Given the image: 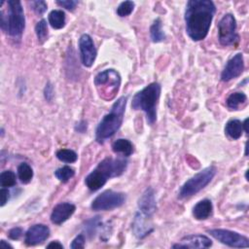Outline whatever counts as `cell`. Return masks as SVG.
Masks as SVG:
<instances>
[{"label": "cell", "mask_w": 249, "mask_h": 249, "mask_svg": "<svg viewBox=\"0 0 249 249\" xmlns=\"http://www.w3.org/2000/svg\"><path fill=\"white\" fill-rule=\"evenodd\" d=\"M216 7L210 0H190L186 5V33L193 41L204 39L209 32Z\"/></svg>", "instance_id": "cell-1"}, {"label": "cell", "mask_w": 249, "mask_h": 249, "mask_svg": "<svg viewBox=\"0 0 249 249\" xmlns=\"http://www.w3.org/2000/svg\"><path fill=\"white\" fill-rule=\"evenodd\" d=\"M7 10L0 6V26L3 32L15 38H20L25 31L26 19L24 8L20 1L9 0L6 2Z\"/></svg>", "instance_id": "cell-2"}, {"label": "cell", "mask_w": 249, "mask_h": 249, "mask_svg": "<svg viewBox=\"0 0 249 249\" xmlns=\"http://www.w3.org/2000/svg\"><path fill=\"white\" fill-rule=\"evenodd\" d=\"M127 105V98H120L112 106L110 112L106 114L97 128L96 138L100 143H103L106 139L112 137L121 128L125 109Z\"/></svg>", "instance_id": "cell-3"}, {"label": "cell", "mask_w": 249, "mask_h": 249, "mask_svg": "<svg viewBox=\"0 0 249 249\" xmlns=\"http://www.w3.org/2000/svg\"><path fill=\"white\" fill-rule=\"evenodd\" d=\"M161 95V85L151 83L138 92L133 99L132 107L134 110H142L146 114L147 122L153 125L157 120V104Z\"/></svg>", "instance_id": "cell-4"}, {"label": "cell", "mask_w": 249, "mask_h": 249, "mask_svg": "<svg viewBox=\"0 0 249 249\" xmlns=\"http://www.w3.org/2000/svg\"><path fill=\"white\" fill-rule=\"evenodd\" d=\"M121 76L114 69H106L100 72L95 78V86L101 99L106 101L113 100L119 91Z\"/></svg>", "instance_id": "cell-5"}, {"label": "cell", "mask_w": 249, "mask_h": 249, "mask_svg": "<svg viewBox=\"0 0 249 249\" xmlns=\"http://www.w3.org/2000/svg\"><path fill=\"white\" fill-rule=\"evenodd\" d=\"M216 172L217 169L215 166H209L191 177L181 187L179 191V198L186 199L198 194L211 182Z\"/></svg>", "instance_id": "cell-6"}, {"label": "cell", "mask_w": 249, "mask_h": 249, "mask_svg": "<svg viewBox=\"0 0 249 249\" xmlns=\"http://www.w3.org/2000/svg\"><path fill=\"white\" fill-rule=\"evenodd\" d=\"M127 197L124 193L107 190L99 195L92 202V209L95 211H107L120 207L125 203Z\"/></svg>", "instance_id": "cell-7"}, {"label": "cell", "mask_w": 249, "mask_h": 249, "mask_svg": "<svg viewBox=\"0 0 249 249\" xmlns=\"http://www.w3.org/2000/svg\"><path fill=\"white\" fill-rule=\"evenodd\" d=\"M218 38L223 46L233 45L238 40L236 22L232 14L225 15L218 24Z\"/></svg>", "instance_id": "cell-8"}, {"label": "cell", "mask_w": 249, "mask_h": 249, "mask_svg": "<svg viewBox=\"0 0 249 249\" xmlns=\"http://www.w3.org/2000/svg\"><path fill=\"white\" fill-rule=\"evenodd\" d=\"M211 236L220 241L223 244H226L233 248H247L249 247V240L246 236L232 231L223 230V229H214L208 231Z\"/></svg>", "instance_id": "cell-9"}, {"label": "cell", "mask_w": 249, "mask_h": 249, "mask_svg": "<svg viewBox=\"0 0 249 249\" xmlns=\"http://www.w3.org/2000/svg\"><path fill=\"white\" fill-rule=\"evenodd\" d=\"M128 166V161L124 158H106L95 168L105 180L122 175Z\"/></svg>", "instance_id": "cell-10"}, {"label": "cell", "mask_w": 249, "mask_h": 249, "mask_svg": "<svg viewBox=\"0 0 249 249\" xmlns=\"http://www.w3.org/2000/svg\"><path fill=\"white\" fill-rule=\"evenodd\" d=\"M79 49L81 62L86 67H91L97 58V49L89 34H83L79 39Z\"/></svg>", "instance_id": "cell-11"}, {"label": "cell", "mask_w": 249, "mask_h": 249, "mask_svg": "<svg viewBox=\"0 0 249 249\" xmlns=\"http://www.w3.org/2000/svg\"><path fill=\"white\" fill-rule=\"evenodd\" d=\"M244 69V62H243V56L241 53H238L234 55L226 65L224 67L222 74H221V80L223 82H229L238 76L241 75L242 71Z\"/></svg>", "instance_id": "cell-12"}, {"label": "cell", "mask_w": 249, "mask_h": 249, "mask_svg": "<svg viewBox=\"0 0 249 249\" xmlns=\"http://www.w3.org/2000/svg\"><path fill=\"white\" fill-rule=\"evenodd\" d=\"M50 236V229L43 224H37L31 227L26 232L25 242L29 246L37 245L44 242Z\"/></svg>", "instance_id": "cell-13"}, {"label": "cell", "mask_w": 249, "mask_h": 249, "mask_svg": "<svg viewBox=\"0 0 249 249\" xmlns=\"http://www.w3.org/2000/svg\"><path fill=\"white\" fill-rule=\"evenodd\" d=\"M212 245V241L202 234H191L184 236L180 243L172 245L173 248H208Z\"/></svg>", "instance_id": "cell-14"}, {"label": "cell", "mask_w": 249, "mask_h": 249, "mask_svg": "<svg viewBox=\"0 0 249 249\" xmlns=\"http://www.w3.org/2000/svg\"><path fill=\"white\" fill-rule=\"evenodd\" d=\"M76 210V206L70 202H62L56 205L51 214L53 224L61 225L68 220Z\"/></svg>", "instance_id": "cell-15"}, {"label": "cell", "mask_w": 249, "mask_h": 249, "mask_svg": "<svg viewBox=\"0 0 249 249\" xmlns=\"http://www.w3.org/2000/svg\"><path fill=\"white\" fill-rule=\"evenodd\" d=\"M149 216L142 214L140 211L135 214L133 222V232L137 238H144L151 232H153V227L149 221Z\"/></svg>", "instance_id": "cell-16"}, {"label": "cell", "mask_w": 249, "mask_h": 249, "mask_svg": "<svg viewBox=\"0 0 249 249\" xmlns=\"http://www.w3.org/2000/svg\"><path fill=\"white\" fill-rule=\"evenodd\" d=\"M138 208L139 211L146 216L151 217L154 214L157 209V202L155 192L152 188L146 189L145 192L141 195L138 199Z\"/></svg>", "instance_id": "cell-17"}, {"label": "cell", "mask_w": 249, "mask_h": 249, "mask_svg": "<svg viewBox=\"0 0 249 249\" xmlns=\"http://www.w3.org/2000/svg\"><path fill=\"white\" fill-rule=\"evenodd\" d=\"M213 206L210 199H202L199 201L193 208V215L197 220H205L212 214Z\"/></svg>", "instance_id": "cell-18"}, {"label": "cell", "mask_w": 249, "mask_h": 249, "mask_svg": "<svg viewBox=\"0 0 249 249\" xmlns=\"http://www.w3.org/2000/svg\"><path fill=\"white\" fill-rule=\"evenodd\" d=\"M107 180H105L96 169H94L86 178L85 184L86 186L93 192L100 190L101 187L105 185Z\"/></svg>", "instance_id": "cell-19"}, {"label": "cell", "mask_w": 249, "mask_h": 249, "mask_svg": "<svg viewBox=\"0 0 249 249\" xmlns=\"http://www.w3.org/2000/svg\"><path fill=\"white\" fill-rule=\"evenodd\" d=\"M225 133L230 138L236 140L242 135L243 125L239 120H231L225 127Z\"/></svg>", "instance_id": "cell-20"}, {"label": "cell", "mask_w": 249, "mask_h": 249, "mask_svg": "<svg viewBox=\"0 0 249 249\" xmlns=\"http://www.w3.org/2000/svg\"><path fill=\"white\" fill-rule=\"evenodd\" d=\"M112 150L115 153H119L125 157H129L133 153V145L130 140L120 138L113 142Z\"/></svg>", "instance_id": "cell-21"}, {"label": "cell", "mask_w": 249, "mask_h": 249, "mask_svg": "<svg viewBox=\"0 0 249 249\" xmlns=\"http://www.w3.org/2000/svg\"><path fill=\"white\" fill-rule=\"evenodd\" d=\"M49 24L55 30H61L66 26V14L62 10H53L49 14Z\"/></svg>", "instance_id": "cell-22"}, {"label": "cell", "mask_w": 249, "mask_h": 249, "mask_svg": "<svg viewBox=\"0 0 249 249\" xmlns=\"http://www.w3.org/2000/svg\"><path fill=\"white\" fill-rule=\"evenodd\" d=\"M150 36H151V40L154 43H159L166 39V35L162 30V22L160 19L155 20L153 25L151 26Z\"/></svg>", "instance_id": "cell-23"}, {"label": "cell", "mask_w": 249, "mask_h": 249, "mask_svg": "<svg viewBox=\"0 0 249 249\" xmlns=\"http://www.w3.org/2000/svg\"><path fill=\"white\" fill-rule=\"evenodd\" d=\"M247 100V97L243 93H233L227 99V106L232 110H236L238 107L243 104Z\"/></svg>", "instance_id": "cell-24"}, {"label": "cell", "mask_w": 249, "mask_h": 249, "mask_svg": "<svg viewBox=\"0 0 249 249\" xmlns=\"http://www.w3.org/2000/svg\"><path fill=\"white\" fill-rule=\"evenodd\" d=\"M18 176L22 183L24 184L30 183L33 177V170L32 166L27 163H22L18 166Z\"/></svg>", "instance_id": "cell-25"}, {"label": "cell", "mask_w": 249, "mask_h": 249, "mask_svg": "<svg viewBox=\"0 0 249 249\" xmlns=\"http://www.w3.org/2000/svg\"><path fill=\"white\" fill-rule=\"evenodd\" d=\"M56 156L61 162L67 163V164L75 163L78 159L76 152H74L73 150H70V149H61L57 152Z\"/></svg>", "instance_id": "cell-26"}, {"label": "cell", "mask_w": 249, "mask_h": 249, "mask_svg": "<svg viewBox=\"0 0 249 249\" xmlns=\"http://www.w3.org/2000/svg\"><path fill=\"white\" fill-rule=\"evenodd\" d=\"M100 217L97 216V217H94L90 220H87L86 223H85V226H84V231L86 232V234L92 238L93 236H95V234L97 233V231L98 229L100 228Z\"/></svg>", "instance_id": "cell-27"}, {"label": "cell", "mask_w": 249, "mask_h": 249, "mask_svg": "<svg viewBox=\"0 0 249 249\" xmlns=\"http://www.w3.org/2000/svg\"><path fill=\"white\" fill-rule=\"evenodd\" d=\"M16 174L12 170H5L0 174V185L2 188H9L16 185Z\"/></svg>", "instance_id": "cell-28"}, {"label": "cell", "mask_w": 249, "mask_h": 249, "mask_svg": "<svg viewBox=\"0 0 249 249\" xmlns=\"http://www.w3.org/2000/svg\"><path fill=\"white\" fill-rule=\"evenodd\" d=\"M55 175L56 177L61 181V182H67L68 180H70L74 175H75V171L72 167L70 166H63V167H60L58 168L56 171H55Z\"/></svg>", "instance_id": "cell-29"}, {"label": "cell", "mask_w": 249, "mask_h": 249, "mask_svg": "<svg viewBox=\"0 0 249 249\" xmlns=\"http://www.w3.org/2000/svg\"><path fill=\"white\" fill-rule=\"evenodd\" d=\"M35 33L38 38V41L40 43H44L48 38V28H47V22L45 20H41L37 23L35 27Z\"/></svg>", "instance_id": "cell-30"}, {"label": "cell", "mask_w": 249, "mask_h": 249, "mask_svg": "<svg viewBox=\"0 0 249 249\" xmlns=\"http://www.w3.org/2000/svg\"><path fill=\"white\" fill-rule=\"evenodd\" d=\"M134 8V2L133 1H124L117 8V15L120 17L130 16Z\"/></svg>", "instance_id": "cell-31"}, {"label": "cell", "mask_w": 249, "mask_h": 249, "mask_svg": "<svg viewBox=\"0 0 249 249\" xmlns=\"http://www.w3.org/2000/svg\"><path fill=\"white\" fill-rule=\"evenodd\" d=\"M33 10L37 14V15H43L47 11V3L45 1H42V0H39V1H33L31 3Z\"/></svg>", "instance_id": "cell-32"}, {"label": "cell", "mask_w": 249, "mask_h": 249, "mask_svg": "<svg viewBox=\"0 0 249 249\" xmlns=\"http://www.w3.org/2000/svg\"><path fill=\"white\" fill-rule=\"evenodd\" d=\"M57 4L60 5L61 7L66 8V10L73 11L77 6L78 1H74V0H66V1H57Z\"/></svg>", "instance_id": "cell-33"}, {"label": "cell", "mask_w": 249, "mask_h": 249, "mask_svg": "<svg viewBox=\"0 0 249 249\" xmlns=\"http://www.w3.org/2000/svg\"><path fill=\"white\" fill-rule=\"evenodd\" d=\"M84 247H85V237H84L83 234L77 235V236L73 239V241H72V243H71V245H70V248H72V249H75V248H84Z\"/></svg>", "instance_id": "cell-34"}, {"label": "cell", "mask_w": 249, "mask_h": 249, "mask_svg": "<svg viewBox=\"0 0 249 249\" xmlns=\"http://www.w3.org/2000/svg\"><path fill=\"white\" fill-rule=\"evenodd\" d=\"M23 232H24V231H23L22 228L16 227V228H13L12 230L9 231L8 235H9V237H10L11 239L17 240V239H19V238L23 235Z\"/></svg>", "instance_id": "cell-35"}, {"label": "cell", "mask_w": 249, "mask_h": 249, "mask_svg": "<svg viewBox=\"0 0 249 249\" xmlns=\"http://www.w3.org/2000/svg\"><path fill=\"white\" fill-rule=\"evenodd\" d=\"M10 198V192L6 188H2L0 190V202H1V206H4Z\"/></svg>", "instance_id": "cell-36"}, {"label": "cell", "mask_w": 249, "mask_h": 249, "mask_svg": "<svg viewBox=\"0 0 249 249\" xmlns=\"http://www.w3.org/2000/svg\"><path fill=\"white\" fill-rule=\"evenodd\" d=\"M44 96L47 101H52L53 98H54V87L51 83H48L45 87L44 90Z\"/></svg>", "instance_id": "cell-37"}, {"label": "cell", "mask_w": 249, "mask_h": 249, "mask_svg": "<svg viewBox=\"0 0 249 249\" xmlns=\"http://www.w3.org/2000/svg\"><path fill=\"white\" fill-rule=\"evenodd\" d=\"M87 128H88L87 122H86V121H81V122H79V123L75 126V131L78 132V133H84L87 131Z\"/></svg>", "instance_id": "cell-38"}, {"label": "cell", "mask_w": 249, "mask_h": 249, "mask_svg": "<svg viewBox=\"0 0 249 249\" xmlns=\"http://www.w3.org/2000/svg\"><path fill=\"white\" fill-rule=\"evenodd\" d=\"M48 248H53V247H58V248H64V245L62 243H60L59 241H52L47 245Z\"/></svg>", "instance_id": "cell-39"}, {"label": "cell", "mask_w": 249, "mask_h": 249, "mask_svg": "<svg viewBox=\"0 0 249 249\" xmlns=\"http://www.w3.org/2000/svg\"><path fill=\"white\" fill-rule=\"evenodd\" d=\"M0 245H1V247H10V248H13V246L11 245V244H9V243H6V241L5 240H1V241H0Z\"/></svg>", "instance_id": "cell-40"}]
</instances>
